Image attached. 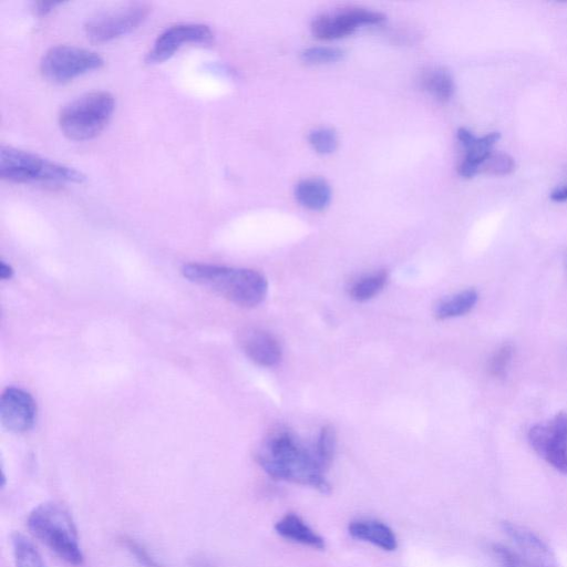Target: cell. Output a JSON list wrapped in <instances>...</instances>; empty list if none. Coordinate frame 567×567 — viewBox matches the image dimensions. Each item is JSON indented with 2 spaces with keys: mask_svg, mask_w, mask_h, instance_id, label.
Returning <instances> with one entry per match:
<instances>
[{
  "mask_svg": "<svg viewBox=\"0 0 567 567\" xmlns=\"http://www.w3.org/2000/svg\"><path fill=\"white\" fill-rule=\"evenodd\" d=\"M492 549L498 555L503 567H531L517 551L508 548V546L494 544Z\"/></svg>",
  "mask_w": 567,
  "mask_h": 567,
  "instance_id": "cell-27",
  "label": "cell"
},
{
  "mask_svg": "<svg viewBox=\"0 0 567 567\" xmlns=\"http://www.w3.org/2000/svg\"><path fill=\"white\" fill-rule=\"evenodd\" d=\"M115 110L116 100L109 92H90L61 110L59 126L70 140H91L107 127Z\"/></svg>",
  "mask_w": 567,
  "mask_h": 567,
  "instance_id": "cell-5",
  "label": "cell"
},
{
  "mask_svg": "<svg viewBox=\"0 0 567 567\" xmlns=\"http://www.w3.org/2000/svg\"><path fill=\"white\" fill-rule=\"evenodd\" d=\"M551 199L555 202L567 201V187L556 189L551 194Z\"/></svg>",
  "mask_w": 567,
  "mask_h": 567,
  "instance_id": "cell-32",
  "label": "cell"
},
{
  "mask_svg": "<svg viewBox=\"0 0 567 567\" xmlns=\"http://www.w3.org/2000/svg\"><path fill=\"white\" fill-rule=\"evenodd\" d=\"M16 567H48L35 544L22 533L12 536Z\"/></svg>",
  "mask_w": 567,
  "mask_h": 567,
  "instance_id": "cell-20",
  "label": "cell"
},
{
  "mask_svg": "<svg viewBox=\"0 0 567 567\" xmlns=\"http://www.w3.org/2000/svg\"><path fill=\"white\" fill-rule=\"evenodd\" d=\"M308 141L319 154H332L338 148V136L332 128H319L309 133Z\"/></svg>",
  "mask_w": 567,
  "mask_h": 567,
  "instance_id": "cell-24",
  "label": "cell"
},
{
  "mask_svg": "<svg viewBox=\"0 0 567 567\" xmlns=\"http://www.w3.org/2000/svg\"><path fill=\"white\" fill-rule=\"evenodd\" d=\"M384 14L368 9H348L333 15L318 17L312 24L313 35L322 40H336L355 33L360 26L383 24Z\"/></svg>",
  "mask_w": 567,
  "mask_h": 567,
  "instance_id": "cell-10",
  "label": "cell"
},
{
  "mask_svg": "<svg viewBox=\"0 0 567 567\" xmlns=\"http://www.w3.org/2000/svg\"><path fill=\"white\" fill-rule=\"evenodd\" d=\"M478 293L473 290L463 291L455 296L446 298L436 307L438 319L456 318L468 314L478 302Z\"/></svg>",
  "mask_w": 567,
  "mask_h": 567,
  "instance_id": "cell-19",
  "label": "cell"
},
{
  "mask_svg": "<svg viewBox=\"0 0 567 567\" xmlns=\"http://www.w3.org/2000/svg\"><path fill=\"white\" fill-rule=\"evenodd\" d=\"M105 60L95 51L75 46H56L47 51L40 63L43 76L56 84H66L88 72L100 69Z\"/></svg>",
  "mask_w": 567,
  "mask_h": 567,
  "instance_id": "cell-6",
  "label": "cell"
},
{
  "mask_svg": "<svg viewBox=\"0 0 567 567\" xmlns=\"http://www.w3.org/2000/svg\"><path fill=\"white\" fill-rule=\"evenodd\" d=\"M185 278L241 307L252 308L264 302L268 293L266 278L259 272L209 264H185Z\"/></svg>",
  "mask_w": 567,
  "mask_h": 567,
  "instance_id": "cell-2",
  "label": "cell"
},
{
  "mask_svg": "<svg viewBox=\"0 0 567 567\" xmlns=\"http://www.w3.org/2000/svg\"><path fill=\"white\" fill-rule=\"evenodd\" d=\"M36 402L32 395L19 388H8L0 399V420L14 434H23L35 425Z\"/></svg>",
  "mask_w": 567,
  "mask_h": 567,
  "instance_id": "cell-11",
  "label": "cell"
},
{
  "mask_svg": "<svg viewBox=\"0 0 567 567\" xmlns=\"http://www.w3.org/2000/svg\"><path fill=\"white\" fill-rule=\"evenodd\" d=\"M336 441V432L332 426L324 427L318 436L314 452L319 465L325 471L332 465Z\"/></svg>",
  "mask_w": 567,
  "mask_h": 567,
  "instance_id": "cell-22",
  "label": "cell"
},
{
  "mask_svg": "<svg viewBox=\"0 0 567 567\" xmlns=\"http://www.w3.org/2000/svg\"><path fill=\"white\" fill-rule=\"evenodd\" d=\"M243 352L254 363L263 367H274L281 362L283 352L278 340L262 329H246L241 334Z\"/></svg>",
  "mask_w": 567,
  "mask_h": 567,
  "instance_id": "cell-13",
  "label": "cell"
},
{
  "mask_svg": "<svg viewBox=\"0 0 567 567\" xmlns=\"http://www.w3.org/2000/svg\"><path fill=\"white\" fill-rule=\"evenodd\" d=\"M333 192L324 179L313 178L296 185L295 198L305 209L323 211L331 204Z\"/></svg>",
  "mask_w": 567,
  "mask_h": 567,
  "instance_id": "cell-16",
  "label": "cell"
},
{
  "mask_svg": "<svg viewBox=\"0 0 567 567\" xmlns=\"http://www.w3.org/2000/svg\"><path fill=\"white\" fill-rule=\"evenodd\" d=\"M533 450L555 470L567 474V415L561 412L548 425H536L529 432Z\"/></svg>",
  "mask_w": 567,
  "mask_h": 567,
  "instance_id": "cell-8",
  "label": "cell"
},
{
  "mask_svg": "<svg viewBox=\"0 0 567 567\" xmlns=\"http://www.w3.org/2000/svg\"><path fill=\"white\" fill-rule=\"evenodd\" d=\"M63 2H56V0H50V2H37L35 4L36 12L39 16H46L49 13L53 12L58 6L63 5Z\"/></svg>",
  "mask_w": 567,
  "mask_h": 567,
  "instance_id": "cell-30",
  "label": "cell"
},
{
  "mask_svg": "<svg viewBox=\"0 0 567 567\" xmlns=\"http://www.w3.org/2000/svg\"><path fill=\"white\" fill-rule=\"evenodd\" d=\"M0 177L16 183H82L85 174L32 152L0 148Z\"/></svg>",
  "mask_w": 567,
  "mask_h": 567,
  "instance_id": "cell-4",
  "label": "cell"
},
{
  "mask_svg": "<svg viewBox=\"0 0 567 567\" xmlns=\"http://www.w3.org/2000/svg\"><path fill=\"white\" fill-rule=\"evenodd\" d=\"M457 136L463 148H465L466 150L472 147L473 143L478 139L472 132L465 128L459 129Z\"/></svg>",
  "mask_w": 567,
  "mask_h": 567,
  "instance_id": "cell-29",
  "label": "cell"
},
{
  "mask_svg": "<svg viewBox=\"0 0 567 567\" xmlns=\"http://www.w3.org/2000/svg\"><path fill=\"white\" fill-rule=\"evenodd\" d=\"M348 531L354 539L373 544L381 550L393 552L398 549L396 534L383 522L357 520L349 524Z\"/></svg>",
  "mask_w": 567,
  "mask_h": 567,
  "instance_id": "cell-14",
  "label": "cell"
},
{
  "mask_svg": "<svg viewBox=\"0 0 567 567\" xmlns=\"http://www.w3.org/2000/svg\"><path fill=\"white\" fill-rule=\"evenodd\" d=\"M388 278L389 275L386 271H379L360 278V280L350 288V296H352L353 300L356 302H367L384 290Z\"/></svg>",
  "mask_w": 567,
  "mask_h": 567,
  "instance_id": "cell-21",
  "label": "cell"
},
{
  "mask_svg": "<svg viewBox=\"0 0 567 567\" xmlns=\"http://www.w3.org/2000/svg\"><path fill=\"white\" fill-rule=\"evenodd\" d=\"M515 168L514 160L504 153H493L480 169L494 175H507Z\"/></svg>",
  "mask_w": 567,
  "mask_h": 567,
  "instance_id": "cell-25",
  "label": "cell"
},
{
  "mask_svg": "<svg viewBox=\"0 0 567 567\" xmlns=\"http://www.w3.org/2000/svg\"><path fill=\"white\" fill-rule=\"evenodd\" d=\"M13 276H14V268L9 264H7L5 261H2V263H0V278L6 281V280H10V278H12Z\"/></svg>",
  "mask_w": 567,
  "mask_h": 567,
  "instance_id": "cell-31",
  "label": "cell"
},
{
  "mask_svg": "<svg viewBox=\"0 0 567 567\" xmlns=\"http://www.w3.org/2000/svg\"><path fill=\"white\" fill-rule=\"evenodd\" d=\"M150 7L146 4H129L107 10L91 18L85 26L86 35L92 43L105 44L126 36L147 19Z\"/></svg>",
  "mask_w": 567,
  "mask_h": 567,
  "instance_id": "cell-7",
  "label": "cell"
},
{
  "mask_svg": "<svg viewBox=\"0 0 567 567\" xmlns=\"http://www.w3.org/2000/svg\"><path fill=\"white\" fill-rule=\"evenodd\" d=\"M499 139L500 133L492 132L487 136L478 138L473 146L466 150V158L459 167V174L462 178L471 179L480 172L482 164L491 156L494 144Z\"/></svg>",
  "mask_w": 567,
  "mask_h": 567,
  "instance_id": "cell-17",
  "label": "cell"
},
{
  "mask_svg": "<svg viewBox=\"0 0 567 567\" xmlns=\"http://www.w3.org/2000/svg\"><path fill=\"white\" fill-rule=\"evenodd\" d=\"M345 57V51L335 47H311L303 51L301 58L309 65L334 64Z\"/></svg>",
  "mask_w": 567,
  "mask_h": 567,
  "instance_id": "cell-23",
  "label": "cell"
},
{
  "mask_svg": "<svg viewBox=\"0 0 567 567\" xmlns=\"http://www.w3.org/2000/svg\"><path fill=\"white\" fill-rule=\"evenodd\" d=\"M261 467L277 480L329 491L315 452L309 451L290 432H278L267 440L259 455Z\"/></svg>",
  "mask_w": 567,
  "mask_h": 567,
  "instance_id": "cell-1",
  "label": "cell"
},
{
  "mask_svg": "<svg viewBox=\"0 0 567 567\" xmlns=\"http://www.w3.org/2000/svg\"><path fill=\"white\" fill-rule=\"evenodd\" d=\"M512 356L513 347L511 345L502 346L491 358L489 365L490 374L494 377H503L507 373Z\"/></svg>",
  "mask_w": 567,
  "mask_h": 567,
  "instance_id": "cell-26",
  "label": "cell"
},
{
  "mask_svg": "<svg viewBox=\"0 0 567 567\" xmlns=\"http://www.w3.org/2000/svg\"><path fill=\"white\" fill-rule=\"evenodd\" d=\"M28 528L38 540L71 565L84 562L77 528L69 511L55 502L40 504L30 513Z\"/></svg>",
  "mask_w": 567,
  "mask_h": 567,
  "instance_id": "cell-3",
  "label": "cell"
},
{
  "mask_svg": "<svg viewBox=\"0 0 567 567\" xmlns=\"http://www.w3.org/2000/svg\"><path fill=\"white\" fill-rule=\"evenodd\" d=\"M502 530L517 546L518 550L515 551L531 567H559L558 561H556L549 545L532 531L511 522H503Z\"/></svg>",
  "mask_w": 567,
  "mask_h": 567,
  "instance_id": "cell-12",
  "label": "cell"
},
{
  "mask_svg": "<svg viewBox=\"0 0 567 567\" xmlns=\"http://www.w3.org/2000/svg\"><path fill=\"white\" fill-rule=\"evenodd\" d=\"M275 530L282 538L294 543L309 546V548L323 550L325 541L309 525L296 514H287L275 525Z\"/></svg>",
  "mask_w": 567,
  "mask_h": 567,
  "instance_id": "cell-15",
  "label": "cell"
},
{
  "mask_svg": "<svg viewBox=\"0 0 567 567\" xmlns=\"http://www.w3.org/2000/svg\"><path fill=\"white\" fill-rule=\"evenodd\" d=\"M126 546L129 551L136 556L138 562L144 567H163L152 558L149 552L143 548L141 544L134 540H126Z\"/></svg>",
  "mask_w": 567,
  "mask_h": 567,
  "instance_id": "cell-28",
  "label": "cell"
},
{
  "mask_svg": "<svg viewBox=\"0 0 567 567\" xmlns=\"http://www.w3.org/2000/svg\"><path fill=\"white\" fill-rule=\"evenodd\" d=\"M420 84L422 89L441 102H447L455 95V80L450 72L443 68H431L424 72Z\"/></svg>",
  "mask_w": 567,
  "mask_h": 567,
  "instance_id": "cell-18",
  "label": "cell"
},
{
  "mask_svg": "<svg viewBox=\"0 0 567 567\" xmlns=\"http://www.w3.org/2000/svg\"><path fill=\"white\" fill-rule=\"evenodd\" d=\"M214 34L209 26L203 24H180L164 30L154 41L146 57L147 64L164 63L184 45H211Z\"/></svg>",
  "mask_w": 567,
  "mask_h": 567,
  "instance_id": "cell-9",
  "label": "cell"
}]
</instances>
